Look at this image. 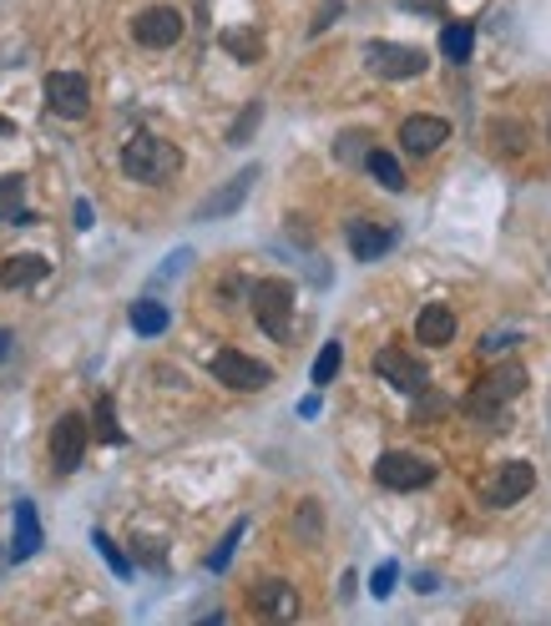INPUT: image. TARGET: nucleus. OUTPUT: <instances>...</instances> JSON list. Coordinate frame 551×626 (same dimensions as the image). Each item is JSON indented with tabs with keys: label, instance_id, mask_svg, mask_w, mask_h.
Segmentation results:
<instances>
[{
	"label": "nucleus",
	"instance_id": "f257e3e1",
	"mask_svg": "<svg viewBox=\"0 0 551 626\" xmlns=\"http://www.w3.org/2000/svg\"><path fill=\"white\" fill-rule=\"evenodd\" d=\"M177 167H183V152L157 132H137L121 147V172L132 177V182H167Z\"/></svg>",
	"mask_w": 551,
	"mask_h": 626
},
{
	"label": "nucleus",
	"instance_id": "f03ea898",
	"mask_svg": "<svg viewBox=\"0 0 551 626\" xmlns=\"http://www.w3.org/2000/svg\"><path fill=\"white\" fill-rule=\"evenodd\" d=\"M248 304H254V319L268 339H288V329H294V288H288L284 278L254 284V298H248Z\"/></svg>",
	"mask_w": 551,
	"mask_h": 626
},
{
	"label": "nucleus",
	"instance_id": "7ed1b4c3",
	"mask_svg": "<svg viewBox=\"0 0 551 626\" xmlns=\"http://www.w3.org/2000/svg\"><path fill=\"white\" fill-rule=\"evenodd\" d=\"M521 389H527V369H521V364L491 369V374L481 379V385H475V395L465 399V409H471V415H481V419H496L501 409H506L511 399L521 395Z\"/></svg>",
	"mask_w": 551,
	"mask_h": 626
},
{
	"label": "nucleus",
	"instance_id": "20e7f679",
	"mask_svg": "<svg viewBox=\"0 0 551 626\" xmlns=\"http://www.w3.org/2000/svg\"><path fill=\"white\" fill-rule=\"evenodd\" d=\"M208 369H213V379H218L223 389H238V395H254V389L274 385V369L258 364V359H248V354H238V349H218Z\"/></svg>",
	"mask_w": 551,
	"mask_h": 626
},
{
	"label": "nucleus",
	"instance_id": "39448f33",
	"mask_svg": "<svg viewBox=\"0 0 551 626\" xmlns=\"http://www.w3.org/2000/svg\"><path fill=\"white\" fill-rule=\"evenodd\" d=\"M364 67L375 71V77H385V81H410V77L425 71V51L395 46V41H370L364 46Z\"/></svg>",
	"mask_w": 551,
	"mask_h": 626
},
{
	"label": "nucleus",
	"instance_id": "423d86ee",
	"mask_svg": "<svg viewBox=\"0 0 551 626\" xmlns=\"http://www.w3.org/2000/svg\"><path fill=\"white\" fill-rule=\"evenodd\" d=\"M375 480L385 485V490H425V485L435 480V465L410 455V450H390L375 460Z\"/></svg>",
	"mask_w": 551,
	"mask_h": 626
},
{
	"label": "nucleus",
	"instance_id": "0eeeda50",
	"mask_svg": "<svg viewBox=\"0 0 551 626\" xmlns=\"http://www.w3.org/2000/svg\"><path fill=\"white\" fill-rule=\"evenodd\" d=\"M46 107L67 121L87 117V107H91L87 77H81V71H51V77H46Z\"/></svg>",
	"mask_w": 551,
	"mask_h": 626
},
{
	"label": "nucleus",
	"instance_id": "6e6552de",
	"mask_svg": "<svg viewBox=\"0 0 551 626\" xmlns=\"http://www.w3.org/2000/svg\"><path fill=\"white\" fill-rule=\"evenodd\" d=\"M375 374H385L390 385H395L400 395H410V399L431 395V374H425V364L410 359L405 349H380L375 354Z\"/></svg>",
	"mask_w": 551,
	"mask_h": 626
},
{
	"label": "nucleus",
	"instance_id": "1a4fd4ad",
	"mask_svg": "<svg viewBox=\"0 0 551 626\" xmlns=\"http://www.w3.org/2000/svg\"><path fill=\"white\" fill-rule=\"evenodd\" d=\"M132 36L147 51H167V46L183 41V11H173V6H147L132 21Z\"/></svg>",
	"mask_w": 551,
	"mask_h": 626
},
{
	"label": "nucleus",
	"instance_id": "9d476101",
	"mask_svg": "<svg viewBox=\"0 0 551 626\" xmlns=\"http://www.w3.org/2000/svg\"><path fill=\"white\" fill-rule=\"evenodd\" d=\"M81 455H87V419L81 415H61L51 429V465L56 475H71L81 465Z\"/></svg>",
	"mask_w": 551,
	"mask_h": 626
},
{
	"label": "nucleus",
	"instance_id": "9b49d317",
	"mask_svg": "<svg viewBox=\"0 0 551 626\" xmlns=\"http://www.w3.org/2000/svg\"><path fill=\"white\" fill-rule=\"evenodd\" d=\"M531 485H537V470H531L527 460H506L491 470V480H485V500H491V506H511V500L531 495Z\"/></svg>",
	"mask_w": 551,
	"mask_h": 626
},
{
	"label": "nucleus",
	"instance_id": "f8f14e48",
	"mask_svg": "<svg viewBox=\"0 0 551 626\" xmlns=\"http://www.w3.org/2000/svg\"><path fill=\"white\" fill-rule=\"evenodd\" d=\"M254 182H258V167H243L238 177H228V182L213 192L208 202L198 208V218L208 222V218H228V212H238L243 202H248V192H254Z\"/></svg>",
	"mask_w": 551,
	"mask_h": 626
},
{
	"label": "nucleus",
	"instance_id": "ddd939ff",
	"mask_svg": "<svg viewBox=\"0 0 551 626\" xmlns=\"http://www.w3.org/2000/svg\"><path fill=\"white\" fill-rule=\"evenodd\" d=\"M445 137H451V127H445L441 117H405V127H400V147H405L410 157L441 152Z\"/></svg>",
	"mask_w": 551,
	"mask_h": 626
},
{
	"label": "nucleus",
	"instance_id": "4468645a",
	"mask_svg": "<svg viewBox=\"0 0 551 626\" xmlns=\"http://www.w3.org/2000/svg\"><path fill=\"white\" fill-rule=\"evenodd\" d=\"M390 248H395V228H385V222H350V254L354 258H385Z\"/></svg>",
	"mask_w": 551,
	"mask_h": 626
},
{
	"label": "nucleus",
	"instance_id": "2eb2a0df",
	"mask_svg": "<svg viewBox=\"0 0 551 626\" xmlns=\"http://www.w3.org/2000/svg\"><path fill=\"white\" fill-rule=\"evenodd\" d=\"M254 612L258 616H274V622H288L298 612V596L288 582H258L254 586Z\"/></svg>",
	"mask_w": 551,
	"mask_h": 626
},
{
	"label": "nucleus",
	"instance_id": "dca6fc26",
	"mask_svg": "<svg viewBox=\"0 0 551 626\" xmlns=\"http://www.w3.org/2000/svg\"><path fill=\"white\" fill-rule=\"evenodd\" d=\"M415 339L425 344V349H441V344L455 339V314L445 304H431V308H420V319H415Z\"/></svg>",
	"mask_w": 551,
	"mask_h": 626
},
{
	"label": "nucleus",
	"instance_id": "f3484780",
	"mask_svg": "<svg viewBox=\"0 0 551 626\" xmlns=\"http://www.w3.org/2000/svg\"><path fill=\"white\" fill-rule=\"evenodd\" d=\"M46 274H51V264H46L41 254H16L0 268V288H31V284H41Z\"/></svg>",
	"mask_w": 551,
	"mask_h": 626
},
{
	"label": "nucleus",
	"instance_id": "a211bd4d",
	"mask_svg": "<svg viewBox=\"0 0 551 626\" xmlns=\"http://www.w3.org/2000/svg\"><path fill=\"white\" fill-rule=\"evenodd\" d=\"M41 550V520H36V506L21 500L16 506V540H11V560H31Z\"/></svg>",
	"mask_w": 551,
	"mask_h": 626
},
{
	"label": "nucleus",
	"instance_id": "6ab92c4d",
	"mask_svg": "<svg viewBox=\"0 0 551 626\" xmlns=\"http://www.w3.org/2000/svg\"><path fill=\"white\" fill-rule=\"evenodd\" d=\"M223 51L238 56L243 67H248V61H258V56H264V36H258L254 26H228V31H223Z\"/></svg>",
	"mask_w": 551,
	"mask_h": 626
},
{
	"label": "nucleus",
	"instance_id": "aec40b11",
	"mask_svg": "<svg viewBox=\"0 0 551 626\" xmlns=\"http://www.w3.org/2000/svg\"><path fill=\"white\" fill-rule=\"evenodd\" d=\"M0 218L6 222H31L26 212V177H0Z\"/></svg>",
	"mask_w": 551,
	"mask_h": 626
},
{
	"label": "nucleus",
	"instance_id": "412c9836",
	"mask_svg": "<svg viewBox=\"0 0 551 626\" xmlns=\"http://www.w3.org/2000/svg\"><path fill=\"white\" fill-rule=\"evenodd\" d=\"M167 324H173V314H167L157 298H142V304H132V329L142 334V339H157V334H167Z\"/></svg>",
	"mask_w": 551,
	"mask_h": 626
},
{
	"label": "nucleus",
	"instance_id": "4be33fe9",
	"mask_svg": "<svg viewBox=\"0 0 551 626\" xmlns=\"http://www.w3.org/2000/svg\"><path fill=\"white\" fill-rule=\"evenodd\" d=\"M364 167H370V172H375L380 182L390 187V192H405V167H400L390 152H380V147H370V157H364Z\"/></svg>",
	"mask_w": 551,
	"mask_h": 626
},
{
	"label": "nucleus",
	"instance_id": "5701e85b",
	"mask_svg": "<svg viewBox=\"0 0 551 626\" xmlns=\"http://www.w3.org/2000/svg\"><path fill=\"white\" fill-rule=\"evenodd\" d=\"M471 46H475V26L451 21V26L441 31V51L451 56V61H465V56H471Z\"/></svg>",
	"mask_w": 551,
	"mask_h": 626
},
{
	"label": "nucleus",
	"instance_id": "b1692460",
	"mask_svg": "<svg viewBox=\"0 0 551 626\" xmlns=\"http://www.w3.org/2000/svg\"><path fill=\"white\" fill-rule=\"evenodd\" d=\"M258 121H264V107H258V101H248V107L238 111V121L228 127V147H243V142H248V137L258 132Z\"/></svg>",
	"mask_w": 551,
	"mask_h": 626
},
{
	"label": "nucleus",
	"instance_id": "393cba45",
	"mask_svg": "<svg viewBox=\"0 0 551 626\" xmlns=\"http://www.w3.org/2000/svg\"><path fill=\"white\" fill-rule=\"evenodd\" d=\"M334 157H340L344 167H360L364 157H370V132H344L340 142H334Z\"/></svg>",
	"mask_w": 551,
	"mask_h": 626
},
{
	"label": "nucleus",
	"instance_id": "a878e982",
	"mask_svg": "<svg viewBox=\"0 0 551 626\" xmlns=\"http://www.w3.org/2000/svg\"><path fill=\"white\" fill-rule=\"evenodd\" d=\"M243 536H248V520H233V530L218 540V550L208 556V572H228V560H233V550H238Z\"/></svg>",
	"mask_w": 551,
	"mask_h": 626
},
{
	"label": "nucleus",
	"instance_id": "bb28decb",
	"mask_svg": "<svg viewBox=\"0 0 551 626\" xmlns=\"http://www.w3.org/2000/svg\"><path fill=\"white\" fill-rule=\"evenodd\" d=\"M340 359H344V344L340 339H329V344H324V349H319V359H314V385H329V379H334V374H340Z\"/></svg>",
	"mask_w": 551,
	"mask_h": 626
},
{
	"label": "nucleus",
	"instance_id": "cd10ccee",
	"mask_svg": "<svg viewBox=\"0 0 551 626\" xmlns=\"http://www.w3.org/2000/svg\"><path fill=\"white\" fill-rule=\"evenodd\" d=\"M97 435L107 445H121L127 435H121V425H117V405H111V395H101L97 399Z\"/></svg>",
	"mask_w": 551,
	"mask_h": 626
},
{
	"label": "nucleus",
	"instance_id": "c85d7f7f",
	"mask_svg": "<svg viewBox=\"0 0 551 626\" xmlns=\"http://www.w3.org/2000/svg\"><path fill=\"white\" fill-rule=\"evenodd\" d=\"M91 546H97L101 556H107V566H111V572H117V576H132V560L121 556V550H117V540H111L107 530H91Z\"/></svg>",
	"mask_w": 551,
	"mask_h": 626
},
{
	"label": "nucleus",
	"instance_id": "c756f323",
	"mask_svg": "<svg viewBox=\"0 0 551 626\" xmlns=\"http://www.w3.org/2000/svg\"><path fill=\"white\" fill-rule=\"evenodd\" d=\"M395 582H400V566H395V560H385V566H380V572L370 576V592H375L380 602H385V596L395 592Z\"/></svg>",
	"mask_w": 551,
	"mask_h": 626
},
{
	"label": "nucleus",
	"instance_id": "7c9ffc66",
	"mask_svg": "<svg viewBox=\"0 0 551 626\" xmlns=\"http://www.w3.org/2000/svg\"><path fill=\"white\" fill-rule=\"evenodd\" d=\"M340 11H344V0H324V11L314 16L309 36H324V31H329V26H334V16H340Z\"/></svg>",
	"mask_w": 551,
	"mask_h": 626
},
{
	"label": "nucleus",
	"instance_id": "2f4dec72",
	"mask_svg": "<svg viewBox=\"0 0 551 626\" xmlns=\"http://www.w3.org/2000/svg\"><path fill=\"white\" fill-rule=\"evenodd\" d=\"M183 264H193V254H188V248H183V254H173V258H167V264H163V278H173Z\"/></svg>",
	"mask_w": 551,
	"mask_h": 626
},
{
	"label": "nucleus",
	"instance_id": "473e14b6",
	"mask_svg": "<svg viewBox=\"0 0 551 626\" xmlns=\"http://www.w3.org/2000/svg\"><path fill=\"white\" fill-rule=\"evenodd\" d=\"M77 228H91V202H77Z\"/></svg>",
	"mask_w": 551,
	"mask_h": 626
},
{
	"label": "nucleus",
	"instance_id": "72a5a7b5",
	"mask_svg": "<svg viewBox=\"0 0 551 626\" xmlns=\"http://www.w3.org/2000/svg\"><path fill=\"white\" fill-rule=\"evenodd\" d=\"M6 354H11V334L0 329V364H6Z\"/></svg>",
	"mask_w": 551,
	"mask_h": 626
},
{
	"label": "nucleus",
	"instance_id": "f704fd0d",
	"mask_svg": "<svg viewBox=\"0 0 551 626\" xmlns=\"http://www.w3.org/2000/svg\"><path fill=\"white\" fill-rule=\"evenodd\" d=\"M0 137H11V121H6V117H0Z\"/></svg>",
	"mask_w": 551,
	"mask_h": 626
}]
</instances>
